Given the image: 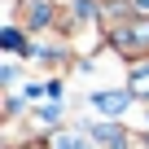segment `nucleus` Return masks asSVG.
<instances>
[{
    "label": "nucleus",
    "mask_w": 149,
    "mask_h": 149,
    "mask_svg": "<svg viewBox=\"0 0 149 149\" xmlns=\"http://www.w3.org/2000/svg\"><path fill=\"white\" fill-rule=\"evenodd\" d=\"M92 105H97L101 114H123V110L132 105V97H127V92H97Z\"/></svg>",
    "instance_id": "nucleus-1"
},
{
    "label": "nucleus",
    "mask_w": 149,
    "mask_h": 149,
    "mask_svg": "<svg viewBox=\"0 0 149 149\" xmlns=\"http://www.w3.org/2000/svg\"><path fill=\"white\" fill-rule=\"evenodd\" d=\"M92 136H97V145H110V149H123V145H127L123 127H114V123H101V127H92Z\"/></svg>",
    "instance_id": "nucleus-2"
},
{
    "label": "nucleus",
    "mask_w": 149,
    "mask_h": 149,
    "mask_svg": "<svg viewBox=\"0 0 149 149\" xmlns=\"http://www.w3.org/2000/svg\"><path fill=\"white\" fill-rule=\"evenodd\" d=\"M132 88H136L140 97H149V66H145V70L136 66V74H132Z\"/></svg>",
    "instance_id": "nucleus-3"
},
{
    "label": "nucleus",
    "mask_w": 149,
    "mask_h": 149,
    "mask_svg": "<svg viewBox=\"0 0 149 149\" xmlns=\"http://www.w3.org/2000/svg\"><path fill=\"white\" fill-rule=\"evenodd\" d=\"M57 149H88V145L74 140V136H57Z\"/></svg>",
    "instance_id": "nucleus-4"
}]
</instances>
